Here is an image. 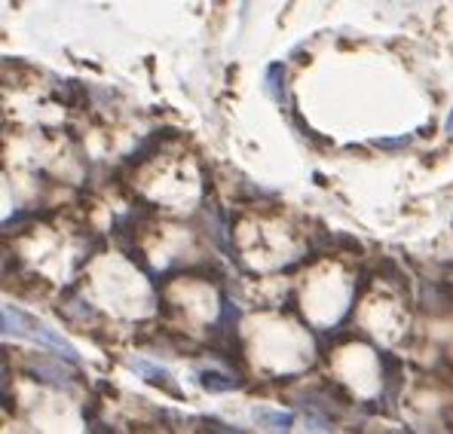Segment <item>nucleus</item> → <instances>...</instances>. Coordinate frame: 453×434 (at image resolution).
<instances>
[{
  "label": "nucleus",
  "instance_id": "nucleus-7",
  "mask_svg": "<svg viewBox=\"0 0 453 434\" xmlns=\"http://www.w3.org/2000/svg\"><path fill=\"white\" fill-rule=\"evenodd\" d=\"M56 98H65L68 104H74V108H80V104L86 102V89L77 83V80H65L62 89H58V95H56Z\"/></svg>",
  "mask_w": 453,
  "mask_h": 434
},
{
  "label": "nucleus",
  "instance_id": "nucleus-10",
  "mask_svg": "<svg viewBox=\"0 0 453 434\" xmlns=\"http://www.w3.org/2000/svg\"><path fill=\"white\" fill-rule=\"evenodd\" d=\"M448 132L453 135V110H450V117H448Z\"/></svg>",
  "mask_w": 453,
  "mask_h": 434
},
{
  "label": "nucleus",
  "instance_id": "nucleus-4",
  "mask_svg": "<svg viewBox=\"0 0 453 434\" xmlns=\"http://www.w3.org/2000/svg\"><path fill=\"white\" fill-rule=\"evenodd\" d=\"M264 92H266V95H270L276 104H285V102H288V92H285V68H282L279 62L266 68V73H264Z\"/></svg>",
  "mask_w": 453,
  "mask_h": 434
},
{
  "label": "nucleus",
  "instance_id": "nucleus-6",
  "mask_svg": "<svg viewBox=\"0 0 453 434\" xmlns=\"http://www.w3.org/2000/svg\"><path fill=\"white\" fill-rule=\"evenodd\" d=\"M255 419L273 431H288L291 425H295V416H291V413H279V410H255Z\"/></svg>",
  "mask_w": 453,
  "mask_h": 434
},
{
  "label": "nucleus",
  "instance_id": "nucleus-2",
  "mask_svg": "<svg viewBox=\"0 0 453 434\" xmlns=\"http://www.w3.org/2000/svg\"><path fill=\"white\" fill-rule=\"evenodd\" d=\"M0 316H4V337H16V339H28L31 324L37 322V318H31L28 312L16 309V306H10V303L4 306Z\"/></svg>",
  "mask_w": 453,
  "mask_h": 434
},
{
  "label": "nucleus",
  "instance_id": "nucleus-5",
  "mask_svg": "<svg viewBox=\"0 0 453 434\" xmlns=\"http://www.w3.org/2000/svg\"><path fill=\"white\" fill-rule=\"evenodd\" d=\"M196 383L203 385L205 392H211V395H221V392H230L239 385L236 379L226 377V373H221V370H199Z\"/></svg>",
  "mask_w": 453,
  "mask_h": 434
},
{
  "label": "nucleus",
  "instance_id": "nucleus-8",
  "mask_svg": "<svg viewBox=\"0 0 453 434\" xmlns=\"http://www.w3.org/2000/svg\"><path fill=\"white\" fill-rule=\"evenodd\" d=\"M411 141H414V138L411 135H404V138H377V147H383V150H395V147H408Z\"/></svg>",
  "mask_w": 453,
  "mask_h": 434
},
{
  "label": "nucleus",
  "instance_id": "nucleus-9",
  "mask_svg": "<svg viewBox=\"0 0 453 434\" xmlns=\"http://www.w3.org/2000/svg\"><path fill=\"white\" fill-rule=\"evenodd\" d=\"M203 425H205V429H211V431H226V434H230V431H239V429H233V425H224L221 423V419H203Z\"/></svg>",
  "mask_w": 453,
  "mask_h": 434
},
{
  "label": "nucleus",
  "instance_id": "nucleus-1",
  "mask_svg": "<svg viewBox=\"0 0 453 434\" xmlns=\"http://www.w3.org/2000/svg\"><path fill=\"white\" fill-rule=\"evenodd\" d=\"M129 367L132 370H138L144 379H148L150 385H157V389L169 392V395H181V389H178V383L172 379V373L165 370V367L148 362V358H129Z\"/></svg>",
  "mask_w": 453,
  "mask_h": 434
},
{
  "label": "nucleus",
  "instance_id": "nucleus-3",
  "mask_svg": "<svg viewBox=\"0 0 453 434\" xmlns=\"http://www.w3.org/2000/svg\"><path fill=\"white\" fill-rule=\"evenodd\" d=\"M31 373H35V379H43V383H52V385H68V379H71L62 364L46 362V358H40V355H31Z\"/></svg>",
  "mask_w": 453,
  "mask_h": 434
}]
</instances>
